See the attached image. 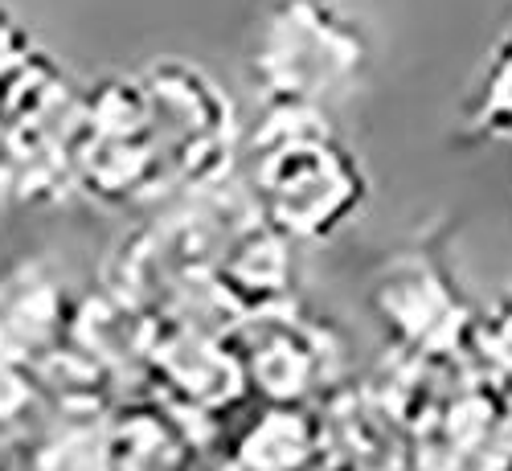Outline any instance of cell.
Segmentation results:
<instances>
[{
    "mask_svg": "<svg viewBox=\"0 0 512 471\" xmlns=\"http://www.w3.org/2000/svg\"><path fill=\"white\" fill-rule=\"evenodd\" d=\"M369 62L361 25L332 0H275L250 41V78L267 103L324 107Z\"/></svg>",
    "mask_w": 512,
    "mask_h": 471,
    "instance_id": "cell-2",
    "label": "cell"
},
{
    "mask_svg": "<svg viewBox=\"0 0 512 471\" xmlns=\"http://www.w3.org/2000/svg\"><path fill=\"white\" fill-rule=\"evenodd\" d=\"M164 168L185 181H209L230 144V99L185 62H156L144 78Z\"/></svg>",
    "mask_w": 512,
    "mask_h": 471,
    "instance_id": "cell-3",
    "label": "cell"
},
{
    "mask_svg": "<svg viewBox=\"0 0 512 471\" xmlns=\"http://www.w3.org/2000/svg\"><path fill=\"white\" fill-rule=\"evenodd\" d=\"M0 471H37V467L29 463V455H25L5 431H0Z\"/></svg>",
    "mask_w": 512,
    "mask_h": 471,
    "instance_id": "cell-6",
    "label": "cell"
},
{
    "mask_svg": "<svg viewBox=\"0 0 512 471\" xmlns=\"http://www.w3.org/2000/svg\"><path fill=\"white\" fill-rule=\"evenodd\" d=\"M267 119L254 136V181L267 218L287 234H328L345 222L361 193V177L328 127L324 107L267 103Z\"/></svg>",
    "mask_w": 512,
    "mask_h": 471,
    "instance_id": "cell-1",
    "label": "cell"
},
{
    "mask_svg": "<svg viewBox=\"0 0 512 471\" xmlns=\"http://www.w3.org/2000/svg\"><path fill=\"white\" fill-rule=\"evenodd\" d=\"M62 103L54 62L33 46L29 29L0 5V132L21 127Z\"/></svg>",
    "mask_w": 512,
    "mask_h": 471,
    "instance_id": "cell-4",
    "label": "cell"
},
{
    "mask_svg": "<svg viewBox=\"0 0 512 471\" xmlns=\"http://www.w3.org/2000/svg\"><path fill=\"white\" fill-rule=\"evenodd\" d=\"M484 103L496 115H508L512 119V37H508V46L496 58V70H492V82H488V91H484Z\"/></svg>",
    "mask_w": 512,
    "mask_h": 471,
    "instance_id": "cell-5",
    "label": "cell"
}]
</instances>
